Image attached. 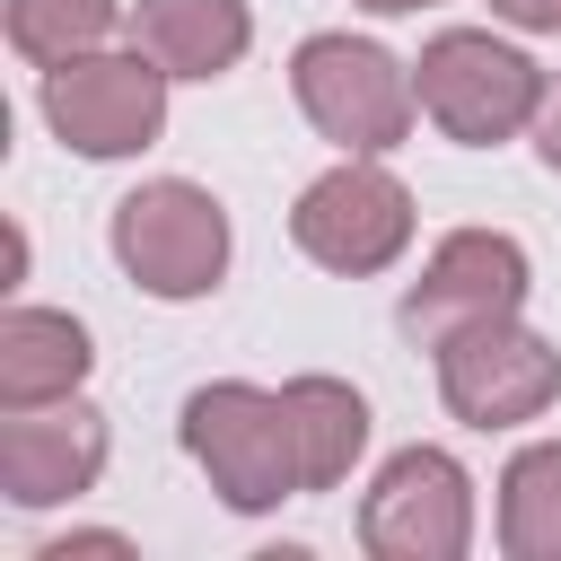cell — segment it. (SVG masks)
<instances>
[{"instance_id": "cell-1", "label": "cell", "mask_w": 561, "mask_h": 561, "mask_svg": "<svg viewBox=\"0 0 561 561\" xmlns=\"http://www.w3.org/2000/svg\"><path fill=\"white\" fill-rule=\"evenodd\" d=\"M543 88H552V79L535 70V53H517V44L491 35V26H447V35H430L421 61H412L421 114H430L447 140H465V149H500V140L535 131Z\"/></svg>"}, {"instance_id": "cell-2", "label": "cell", "mask_w": 561, "mask_h": 561, "mask_svg": "<svg viewBox=\"0 0 561 561\" xmlns=\"http://www.w3.org/2000/svg\"><path fill=\"white\" fill-rule=\"evenodd\" d=\"M105 237H114V263H123V280H131L140 298L184 307V298H210V289L228 280V210H219V193H202L193 175H149V184H131V193L114 202Z\"/></svg>"}, {"instance_id": "cell-3", "label": "cell", "mask_w": 561, "mask_h": 561, "mask_svg": "<svg viewBox=\"0 0 561 561\" xmlns=\"http://www.w3.org/2000/svg\"><path fill=\"white\" fill-rule=\"evenodd\" d=\"M184 456L210 473V491L237 508V517H263L280 508L298 482V438H289V412L272 386H245V377H210L184 394V421H175Z\"/></svg>"}, {"instance_id": "cell-4", "label": "cell", "mask_w": 561, "mask_h": 561, "mask_svg": "<svg viewBox=\"0 0 561 561\" xmlns=\"http://www.w3.org/2000/svg\"><path fill=\"white\" fill-rule=\"evenodd\" d=\"M289 96H298V114H307L342 158H386V149H403V140H412V114H421L412 61H394V53L368 44V35H307V44L289 53Z\"/></svg>"}, {"instance_id": "cell-5", "label": "cell", "mask_w": 561, "mask_h": 561, "mask_svg": "<svg viewBox=\"0 0 561 561\" xmlns=\"http://www.w3.org/2000/svg\"><path fill=\"white\" fill-rule=\"evenodd\" d=\"M289 245L316 263V272H342V280H377L403 263L412 245V193L386 158H342L324 167L298 210H289Z\"/></svg>"}, {"instance_id": "cell-6", "label": "cell", "mask_w": 561, "mask_h": 561, "mask_svg": "<svg viewBox=\"0 0 561 561\" xmlns=\"http://www.w3.org/2000/svg\"><path fill=\"white\" fill-rule=\"evenodd\" d=\"M44 123L61 149L79 158H140L167 131V70L131 44V53H79L61 70H44Z\"/></svg>"}, {"instance_id": "cell-7", "label": "cell", "mask_w": 561, "mask_h": 561, "mask_svg": "<svg viewBox=\"0 0 561 561\" xmlns=\"http://www.w3.org/2000/svg\"><path fill=\"white\" fill-rule=\"evenodd\" d=\"M368 561H465L473 552V473L447 447H394L359 500Z\"/></svg>"}, {"instance_id": "cell-8", "label": "cell", "mask_w": 561, "mask_h": 561, "mask_svg": "<svg viewBox=\"0 0 561 561\" xmlns=\"http://www.w3.org/2000/svg\"><path fill=\"white\" fill-rule=\"evenodd\" d=\"M438 403L465 430H517L561 403V351L526 316L465 324L456 342H438Z\"/></svg>"}, {"instance_id": "cell-9", "label": "cell", "mask_w": 561, "mask_h": 561, "mask_svg": "<svg viewBox=\"0 0 561 561\" xmlns=\"http://www.w3.org/2000/svg\"><path fill=\"white\" fill-rule=\"evenodd\" d=\"M526 289H535V263H526V245H517L508 228H447V237L430 245L421 280L403 289L394 324H403L421 351H438V342H456L465 324L517 316Z\"/></svg>"}, {"instance_id": "cell-10", "label": "cell", "mask_w": 561, "mask_h": 561, "mask_svg": "<svg viewBox=\"0 0 561 561\" xmlns=\"http://www.w3.org/2000/svg\"><path fill=\"white\" fill-rule=\"evenodd\" d=\"M114 438H105V412L61 394V403H35V412H0V491L9 508H61L79 491H96Z\"/></svg>"}, {"instance_id": "cell-11", "label": "cell", "mask_w": 561, "mask_h": 561, "mask_svg": "<svg viewBox=\"0 0 561 561\" xmlns=\"http://www.w3.org/2000/svg\"><path fill=\"white\" fill-rule=\"evenodd\" d=\"M88 368H96V342L79 316H61V307H9L0 316V412L61 403L88 386Z\"/></svg>"}, {"instance_id": "cell-12", "label": "cell", "mask_w": 561, "mask_h": 561, "mask_svg": "<svg viewBox=\"0 0 561 561\" xmlns=\"http://www.w3.org/2000/svg\"><path fill=\"white\" fill-rule=\"evenodd\" d=\"M131 44L167 79H228L245 61V44H254V9L245 0H140Z\"/></svg>"}, {"instance_id": "cell-13", "label": "cell", "mask_w": 561, "mask_h": 561, "mask_svg": "<svg viewBox=\"0 0 561 561\" xmlns=\"http://www.w3.org/2000/svg\"><path fill=\"white\" fill-rule=\"evenodd\" d=\"M280 412H289V438H298V482L307 491H342L351 465L368 456V394L307 368L280 386Z\"/></svg>"}, {"instance_id": "cell-14", "label": "cell", "mask_w": 561, "mask_h": 561, "mask_svg": "<svg viewBox=\"0 0 561 561\" xmlns=\"http://www.w3.org/2000/svg\"><path fill=\"white\" fill-rule=\"evenodd\" d=\"M500 552L561 561V438H535L500 465Z\"/></svg>"}, {"instance_id": "cell-15", "label": "cell", "mask_w": 561, "mask_h": 561, "mask_svg": "<svg viewBox=\"0 0 561 561\" xmlns=\"http://www.w3.org/2000/svg\"><path fill=\"white\" fill-rule=\"evenodd\" d=\"M0 26H9V53H18V61L61 70V61L96 53V44L123 26V9H114V0H9Z\"/></svg>"}, {"instance_id": "cell-16", "label": "cell", "mask_w": 561, "mask_h": 561, "mask_svg": "<svg viewBox=\"0 0 561 561\" xmlns=\"http://www.w3.org/2000/svg\"><path fill=\"white\" fill-rule=\"evenodd\" d=\"M491 18L517 35H561V0H491Z\"/></svg>"}, {"instance_id": "cell-17", "label": "cell", "mask_w": 561, "mask_h": 561, "mask_svg": "<svg viewBox=\"0 0 561 561\" xmlns=\"http://www.w3.org/2000/svg\"><path fill=\"white\" fill-rule=\"evenodd\" d=\"M535 158H543V167L561 175V79L543 88V114H535Z\"/></svg>"}, {"instance_id": "cell-18", "label": "cell", "mask_w": 561, "mask_h": 561, "mask_svg": "<svg viewBox=\"0 0 561 561\" xmlns=\"http://www.w3.org/2000/svg\"><path fill=\"white\" fill-rule=\"evenodd\" d=\"M79 552H131L123 535H61V543H44L35 561H79Z\"/></svg>"}, {"instance_id": "cell-19", "label": "cell", "mask_w": 561, "mask_h": 561, "mask_svg": "<svg viewBox=\"0 0 561 561\" xmlns=\"http://www.w3.org/2000/svg\"><path fill=\"white\" fill-rule=\"evenodd\" d=\"M351 9H368V18H412V9H438V0H351Z\"/></svg>"}]
</instances>
